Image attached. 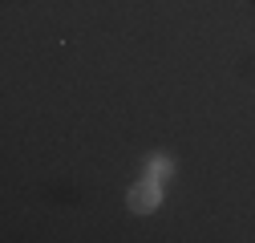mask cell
<instances>
[{
	"label": "cell",
	"mask_w": 255,
	"mask_h": 243,
	"mask_svg": "<svg viewBox=\"0 0 255 243\" xmlns=\"http://www.w3.org/2000/svg\"><path fill=\"white\" fill-rule=\"evenodd\" d=\"M158 203H162V195H158V187H154V178L130 191V207H134V211H142V215H146V211H154Z\"/></svg>",
	"instance_id": "cell-1"
},
{
	"label": "cell",
	"mask_w": 255,
	"mask_h": 243,
	"mask_svg": "<svg viewBox=\"0 0 255 243\" xmlns=\"http://www.w3.org/2000/svg\"><path fill=\"white\" fill-rule=\"evenodd\" d=\"M150 170H154V178H162V174H170V162H166V158H158Z\"/></svg>",
	"instance_id": "cell-2"
}]
</instances>
